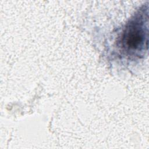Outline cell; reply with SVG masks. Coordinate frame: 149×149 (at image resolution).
<instances>
[{"label":"cell","mask_w":149,"mask_h":149,"mask_svg":"<svg viewBox=\"0 0 149 149\" xmlns=\"http://www.w3.org/2000/svg\"><path fill=\"white\" fill-rule=\"evenodd\" d=\"M148 14H140L126 27L121 38L123 49L130 54H137L147 48Z\"/></svg>","instance_id":"cell-1"}]
</instances>
